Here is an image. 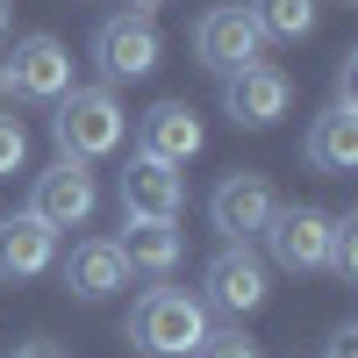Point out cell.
<instances>
[{
	"label": "cell",
	"mask_w": 358,
	"mask_h": 358,
	"mask_svg": "<svg viewBox=\"0 0 358 358\" xmlns=\"http://www.w3.org/2000/svg\"><path fill=\"white\" fill-rule=\"evenodd\" d=\"M122 101L108 94V86H65L57 94V115H50V136H57V151L65 158H108L115 143H122Z\"/></svg>",
	"instance_id": "cell-1"
},
{
	"label": "cell",
	"mask_w": 358,
	"mask_h": 358,
	"mask_svg": "<svg viewBox=\"0 0 358 358\" xmlns=\"http://www.w3.org/2000/svg\"><path fill=\"white\" fill-rule=\"evenodd\" d=\"M129 337L151 351V358H187V351L208 337V308L194 301V294H179V287H158V294H143V301H136Z\"/></svg>",
	"instance_id": "cell-2"
},
{
	"label": "cell",
	"mask_w": 358,
	"mask_h": 358,
	"mask_svg": "<svg viewBox=\"0 0 358 358\" xmlns=\"http://www.w3.org/2000/svg\"><path fill=\"white\" fill-rule=\"evenodd\" d=\"M65 86H72V50L57 36H22L0 57V94H15V101H57Z\"/></svg>",
	"instance_id": "cell-3"
},
{
	"label": "cell",
	"mask_w": 358,
	"mask_h": 358,
	"mask_svg": "<svg viewBox=\"0 0 358 358\" xmlns=\"http://www.w3.org/2000/svg\"><path fill=\"white\" fill-rule=\"evenodd\" d=\"M287 101H294V79H287L280 65H258V57H251V65L222 72V108H229L236 129H265V122H280Z\"/></svg>",
	"instance_id": "cell-4"
},
{
	"label": "cell",
	"mask_w": 358,
	"mask_h": 358,
	"mask_svg": "<svg viewBox=\"0 0 358 358\" xmlns=\"http://www.w3.org/2000/svg\"><path fill=\"white\" fill-rule=\"evenodd\" d=\"M258 50H265V36H258L251 8H236V0H222V8H208L194 22V57L208 72H236V65H251Z\"/></svg>",
	"instance_id": "cell-5"
},
{
	"label": "cell",
	"mask_w": 358,
	"mask_h": 358,
	"mask_svg": "<svg viewBox=\"0 0 358 358\" xmlns=\"http://www.w3.org/2000/svg\"><path fill=\"white\" fill-rule=\"evenodd\" d=\"M273 208H280V201H273V179H265V172H229L222 187H215V201H208V215H215L222 236L244 244V236H265Z\"/></svg>",
	"instance_id": "cell-6"
},
{
	"label": "cell",
	"mask_w": 358,
	"mask_h": 358,
	"mask_svg": "<svg viewBox=\"0 0 358 358\" xmlns=\"http://www.w3.org/2000/svg\"><path fill=\"white\" fill-rule=\"evenodd\" d=\"M94 172H86L79 158H57L50 172H36V201H29V215H43L50 229H79L86 215H94Z\"/></svg>",
	"instance_id": "cell-7"
},
{
	"label": "cell",
	"mask_w": 358,
	"mask_h": 358,
	"mask_svg": "<svg viewBox=\"0 0 358 358\" xmlns=\"http://www.w3.org/2000/svg\"><path fill=\"white\" fill-rule=\"evenodd\" d=\"M94 57H101L108 79H143V72L158 65V29H151V15H108L94 29Z\"/></svg>",
	"instance_id": "cell-8"
},
{
	"label": "cell",
	"mask_w": 358,
	"mask_h": 358,
	"mask_svg": "<svg viewBox=\"0 0 358 358\" xmlns=\"http://www.w3.org/2000/svg\"><path fill=\"white\" fill-rule=\"evenodd\" d=\"M330 222L322 208H273V222H265V244H273V258L287 265V273H308V265L330 258Z\"/></svg>",
	"instance_id": "cell-9"
},
{
	"label": "cell",
	"mask_w": 358,
	"mask_h": 358,
	"mask_svg": "<svg viewBox=\"0 0 358 358\" xmlns=\"http://www.w3.org/2000/svg\"><path fill=\"white\" fill-rule=\"evenodd\" d=\"M187 187H179V172L158 165V158H136L122 172V222H172Z\"/></svg>",
	"instance_id": "cell-10"
},
{
	"label": "cell",
	"mask_w": 358,
	"mask_h": 358,
	"mask_svg": "<svg viewBox=\"0 0 358 358\" xmlns=\"http://www.w3.org/2000/svg\"><path fill=\"white\" fill-rule=\"evenodd\" d=\"M50 244H57V229L43 215H0V280H36L43 265H50Z\"/></svg>",
	"instance_id": "cell-11"
},
{
	"label": "cell",
	"mask_w": 358,
	"mask_h": 358,
	"mask_svg": "<svg viewBox=\"0 0 358 358\" xmlns=\"http://www.w3.org/2000/svg\"><path fill=\"white\" fill-rule=\"evenodd\" d=\"M208 301L229 308V315H251V308L265 301V265H258L244 244H229L215 265H208Z\"/></svg>",
	"instance_id": "cell-12"
},
{
	"label": "cell",
	"mask_w": 358,
	"mask_h": 358,
	"mask_svg": "<svg viewBox=\"0 0 358 358\" xmlns=\"http://www.w3.org/2000/svg\"><path fill=\"white\" fill-rule=\"evenodd\" d=\"M194 151H201V122H194V108L165 101V108H151V115H143V151H136V158H158V165H187Z\"/></svg>",
	"instance_id": "cell-13"
},
{
	"label": "cell",
	"mask_w": 358,
	"mask_h": 358,
	"mask_svg": "<svg viewBox=\"0 0 358 358\" xmlns=\"http://www.w3.org/2000/svg\"><path fill=\"white\" fill-rule=\"evenodd\" d=\"M308 165L315 172H351L358 165V108H322L315 129H308Z\"/></svg>",
	"instance_id": "cell-14"
},
{
	"label": "cell",
	"mask_w": 358,
	"mask_h": 358,
	"mask_svg": "<svg viewBox=\"0 0 358 358\" xmlns=\"http://www.w3.org/2000/svg\"><path fill=\"white\" fill-rule=\"evenodd\" d=\"M65 287L79 294V301H108L115 287H129V265H122L115 244H79L65 258Z\"/></svg>",
	"instance_id": "cell-15"
},
{
	"label": "cell",
	"mask_w": 358,
	"mask_h": 358,
	"mask_svg": "<svg viewBox=\"0 0 358 358\" xmlns=\"http://www.w3.org/2000/svg\"><path fill=\"white\" fill-rule=\"evenodd\" d=\"M115 251H122L129 273H172L179 265V229L172 222H122Z\"/></svg>",
	"instance_id": "cell-16"
},
{
	"label": "cell",
	"mask_w": 358,
	"mask_h": 358,
	"mask_svg": "<svg viewBox=\"0 0 358 358\" xmlns=\"http://www.w3.org/2000/svg\"><path fill=\"white\" fill-rule=\"evenodd\" d=\"M251 22H258V36L301 43L308 29H315V0H251Z\"/></svg>",
	"instance_id": "cell-17"
},
{
	"label": "cell",
	"mask_w": 358,
	"mask_h": 358,
	"mask_svg": "<svg viewBox=\"0 0 358 358\" xmlns=\"http://www.w3.org/2000/svg\"><path fill=\"white\" fill-rule=\"evenodd\" d=\"M322 265H330L337 280H358V215L330 222V258H322Z\"/></svg>",
	"instance_id": "cell-18"
},
{
	"label": "cell",
	"mask_w": 358,
	"mask_h": 358,
	"mask_svg": "<svg viewBox=\"0 0 358 358\" xmlns=\"http://www.w3.org/2000/svg\"><path fill=\"white\" fill-rule=\"evenodd\" d=\"M187 358H258V344H251L244 330H208V337H201Z\"/></svg>",
	"instance_id": "cell-19"
},
{
	"label": "cell",
	"mask_w": 358,
	"mask_h": 358,
	"mask_svg": "<svg viewBox=\"0 0 358 358\" xmlns=\"http://www.w3.org/2000/svg\"><path fill=\"white\" fill-rule=\"evenodd\" d=\"M22 158H29V129L15 122L8 108H0V179H8V172H22Z\"/></svg>",
	"instance_id": "cell-20"
},
{
	"label": "cell",
	"mask_w": 358,
	"mask_h": 358,
	"mask_svg": "<svg viewBox=\"0 0 358 358\" xmlns=\"http://www.w3.org/2000/svg\"><path fill=\"white\" fill-rule=\"evenodd\" d=\"M322 358H358V330H337L330 344H322Z\"/></svg>",
	"instance_id": "cell-21"
},
{
	"label": "cell",
	"mask_w": 358,
	"mask_h": 358,
	"mask_svg": "<svg viewBox=\"0 0 358 358\" xmlns=\"http://www.w3.org/2000/svg\"><path fill=\"white\" fill-rule=\"evenodd\" d=\"M15 358H65V351H57V344H22Z\"/></svg>",
	"instance_id": "cell-22"
},
{
	"label": "cell",
	"mask_w": 358,
	"mask_h": 358,
	"mask_svg": "<svg viewBox=\"0 0 358 358\" xmlns=\"http://www.w3.org/2000/svg\"><path fill=\"white\" fill-rule=\"evenodd\" d=\"M0 36H8V0H0Z\"/></svg>",
	"instance_id": "cell-23"
}]
</instances>
